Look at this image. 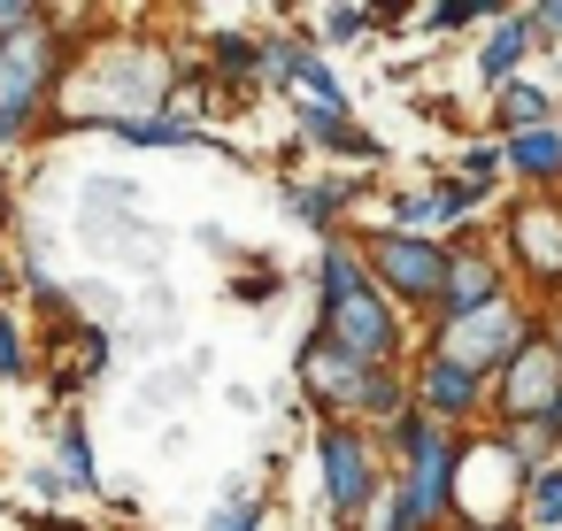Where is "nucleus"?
<instances>
[{"mask_svg":"<svg viewBox=\"0 0 562 531\" xmlns=\"http://www.w3.org/2000/svg\"><path fill=\"white\" fill-rule=\"evenodd\" d=\"M324 331L347 347V354H362V362H393L401 354V324H393V301L362 278V285H347V293H331L324 301Z\"/></svg>","mask_w":562,"mask_h":531,"instance_id":"nucleus-1","label":"nucleus"},{"mask_svg":"<svg viewBox=\"0 0 562 531\" xmlns=\"http://www.w3.org/2000/svg\"><path fill=\"white\" fill-rule=\"evenodd\" d=\"M516 347H524V316H516L508 293H493V301L447 316V331H439V354H454V362H470V370H493V362H508Z\"/></svg>","mask_w":562,"mask_h":531,"instance_id":"nucleus-2","label":"nucleus"},{"mask_svg":"<svg viewBox=\"0 0 562 531\" xmlns=\"http://www.w3.org/2000/svg\"><path fill=\"white\" fill-rule=\"evenodd\" d=\"M47 86H55V39H40V32L0 39V139H16L32 124Z\"/></svg>","mask_w":562,"mask_h":531,"instance_id":"nucleus-3","label":"nucleus"},{"mask_svg":"<svg viewBox=\"0 0 562 531\" xmlns=\"http://www.w3.org/2000/svg\"><path fill=\"white\" fill-rule=\"evenodd\" d=\"M370 270H378V285L393 293V301H439V278H447V247H431V239H408V231H385V239H370Z\"/></svg>","mask_w":562,"mask_h":531,"instance_id":"nucleus-4","label":"nucleus"},{"mask_svg":"<svg viewBox=\"0 0 562 531\" xmlns=\"http://www.w3.org/2000/svg\"><path fill=\"white\" fill-rule=\"evenodd\" d=\"M324 493H331V508L339 516H362L370 500H378V462H370V447H362V431H347V423H324Z\"/></svg>","mask_w":562,"mask_h":531,"instance_id":"nucleus-5","label":"nucleus"},{"mask_svg":"<svg viewBox=\"0 0 562 531\" xmlns=\"http://www.w3.org/2000/svg\"><path fill=\"white\" fill-rule=\"evenodd\" d=\"M554 393H562V347H547V339H524V347L508 354V377H501V400H508V416H539Z\"/></svg>","mask_w":562,"mask_h":531,"instance_id":"nucleus-6","label":"nucleus"},{"mask_svg":"<svg viewBox=\"0 0 562 531\" xmlns=\"http://www.w3.org/2000/svg\"><path fill=\"white\" fill-rule=\"evenodd\" d=\"M362 370H370V362H362V354H347L331 331H324V339L301 354V377H308V393H316V400H331V408H355V400H362Z\"/></svg>","mask_w":562,"mask_h":531,"instance_id":"nucleus-7","label":"nucleus"},{"mask_svg":"<svg viewBox=\"0 0 562 531\" xmlns=\"http://www.w3.org/2000/svg\"><path fill=\"white\" fill-rule=\"evenodd\" d=\"M477 400H485V370H470L454 354L424 362V416H470Z\"/></svg>","mask_w":562,"mask_h":531,"instance_id":"nucleus-8","label":"nucleus"},{"mask_svg":"<svg viewBox=\"0 0 562 531\" xmlns=\"http://www.w3.org/2000/svg\"><path fill=\"white\" fill-rule=\"evenodd\" d=\"M493 293H501V262L477 255V247H454V255H447V278H439V308L462 316V308H477V301H493Z\"/></svg>","mask_w":562,"mask_h":531,"instance_id":"nucleus-9","label":"nucleus"},{"mask_svg":"<svg viewBox=\"0 0 562 531\" xmlns=\"http://www.w3.org/2000/svg\"><path fill=\"white\" fill-rule=\"evenodd\" d=\"M516 255H524L531 278L554 285V278H562V216H554V208H531V216L516 224Z\"/></svg>","mask_w":562,"mask_h":531,"instance_id":"nucleus-10","label":"nucleus"},{"mask_svg":"<svg viewBox=\"0 0 562 531\" xmlns=\"http://www.w3.org/2000/svg\"><path fill=\"white\" fill-rule=\"evenodd\" d=\"M508 170H524V178H554V170H562V139L539 132V124H524V139H508Z\"/></svg>","mask_w":562,"mask_h":531,"instance_id":"nucleus-11","label":"nucleus"},{"mask_svg":"<svg viewBox=\"0 0 562 531\" xmlns=\"http://www.w3.org/2000/svg\"><path fill=\"white\" fill-rule=\"evenodd\" d=\"M524 55H531V16H508V24H501V32L485 39V78L501 86V78H508V70H516Z\"/></svg>","mask_w":562,"mask_h":531,"instance_id":"nucleus-12","label":"nucleus"},{"mask_svg":"<svg viewBox=\"0 0 562 531\" xmlns=\"http://www.w3.org/2000/svg\"><path fill=\"white\" fill-rule=\"evenodd\" d=\"M355 408H370L378 423H393V416H401V385L385 377V362H370V370H362V400H355Z\"/></svg>","mask_w":562,"mask_h":531,"instance_id":"nucleus-13","label":"nucleus"},{"mask_svg":"<svg viewBox=\"0 0 562 531\" xmlns=\"http://www.w3.org/2000/svg\"><path fill=\"white\" fill-rule=\"evenodd\" d=\"M501 124L516 132V124H547V93H531V86H501Z\"/></svg>","mask_w":562,"mask_h":531,"instance_id":"nucleus-14","label":"nucleus"},{"mask_svg":"<svg viewBox=\"0 0 562 531\" xmlns=\"http://www.w3.org/2000/svg\"><path fill=\"white\" fill-rule=\"evenodd\" d=\"M347 285H362V255L355 247H324V301L347 293Z\"/></svg>","mask_w":562,"mask_h":531,"instance_id":"nucleus-15","label":"nucleus"},{"mask_svg":"<svg viewBox=\"0 0 562 531\" xmlns=\"http://www.w3.org/2000/svg\"><path fill=\"white\" fill-rule=\"evenodd\" d=\"M424 516H416V500H408V485H393V500L378 493V516H370V531H416Z\"/></svg>","mask_w":562,"mask_h":531,"instance_id":"nucleus-16","label":"nucleus"},{"mask_svg":"<svg viewBox=\"0 0 562 531\" xmlns=\"http://www.w3.org/2000/svg\"><path fill=\"white\" fill-rule=\"evenodd\" d=\"M63 462H70V485H93V454H86V431L78 423L63 431Z\"/></svg>","mask_w":562,"mask_h":531,"instance_id":"nucleus-17","label":"nucleus"},{"mask_svg":"<svg viewBox=\"0 0 562 531\" xmlns=\"http://www.w3.org/2000/svg\"><path fill=\"white\" fill-rule=\"evenodd\" d=\"M531 516H539V523H554V516H562V470H547V477L531 485Z\"/></svg>","mask_w":562,"mask_h":531,"instance_id":"nucleus-18","label":"nucleus"},{"mask_svg":"<svg viewBox=\"0 0 562 531\" xmlns=\"http://www.w3.org/2000/svg\"><path fill=\"white\" fill-rule=\"evenodd\" d=\"M477 9H501V0H439V9H431V24H439V32H454V24H470Z\"/></svg>","mask_w":562,"mask_h":531,"instance_id":"nucleus-19","label":"nucleus"},{"mask_svg":"<svg viewBox=\"0 0 562 531\" xmlns=\"http://www.w3.org/2000/svg\"><path fill=\"white\" fill-rule=\"evenodd\" d=\"M216 63H224L232 78H247V70H255L262 55H255V39H216Z\"/></svg>","mask_w":562,"mask_h":531,"instance_id":"nucleus-20","label":"nucleus"},{"mask_svg":"<svg viewBox=\"0 0 562 531\" xmlns=\"http://www.w3.org/2000/svg\"><path fill=\"white\" fill-rule=\"evenodd\" d=\"M16 370H24V347H16V324L0 316V377H16Z\"/></svg>","mask_w":562,"mask_h":531,"instance_id":"nucleus-21","label":"nucleus"},{"mask_svg":"<svg viewBox=\"0 0 562 531\" xmlns=\"http://www.w3.org/2000/svg\"><path fill=\"white\" fill-rule=\"evenodd\" d=\"M32 9H40V0H0V32H16V24H24Z\"/></svg>","mask_w":562,"mask_h":531,"instance_id":"nucleus-22","label":"nucleus"},{"mask_svg":"<svg viewBox=\"0 0 562 531\" xmlns=\"http://www.w3.org/2000/svg\"><path fill=\"white\" fill-rule=\"evenodd\" d=\"M531 423H539V431H547V439H562V393H554V400H547V408H539V416H531Z\"/></svg>","mask_w":562,"mask_h":531,"instance_id":"nucleus-23","label":"nucleus"},{"mask_svg":"<svg viewBox=\"0 0 562 531\" xmlns=\"http://www.w3.org/2000/svg\"><path fill=\"white\" fill-rule=\"evenodd\" d=\"M408 9H416V0H370V16H385V24H401Z\"/></svg>","mask_w":562,"mask_h":531,"instance_id":"nucleus-24","label":"nucleus"},{"mask_svg":"<svg viewBox=\"0 0 562 531\" xmlns=\"http://www.w3.org/2000/svg\"><path fill=\"white\" fill-rule=\"evenodd\" d=\"M216 531H255V508H247V500H239V508H232V516H224V523H216Z\"/></svg>","mask_w":562,"mask_h":531,"instance_id":"nucleus-25","label":"nucleus"},{"mask_svg":"<svg viewBox=\"0 0 562 531\" xmlns=\"http://www.w3.org/2000/svg\"><path fill=\"white\" fill-rule=\"evenodd\" d=\"M47 531H86V523H47Z\"/></svg>","mask_w":562,"mask_h":531,"instance_id":"nucleus-26","label":"nucleus"},{"mask_svg":"<svg viewBox=\"0 0 562 531\" xmlns=\"http://www.w3.org/2000/svg\"><path fill=\"white\" fill-rule=\"evenodd\" d=\"M0 293H9V262H0Z\"/></svg>","mask_w":562,"mask_h":531,"instance_id":"nucleus-27","label":"nucleus"},{"mask_svg":"<svg viewBox=\"0 0 562 531\" xmlns=\"http://www.w3.org/2000/svg\"><path fill=\"white\" fill-rule=\"evenodd\" d=\"M477 531H501V523H477Z\"/></svg>","mask_w":562,"mask_h":531,"instance_id":"nucleus-28","label":"nucleus"}]
</instances>
